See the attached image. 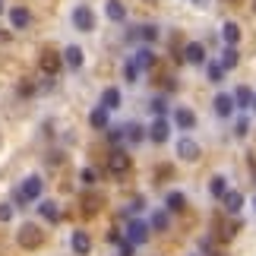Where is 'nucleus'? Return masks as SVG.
Masks as SVG:
<instances>
[{
    "label": "nucleus",
    "instance_id": "obj_1",
    "mask_svg": "<svg viewBox=\"0 0 256 256\" xmlns=\"http://www.w3.org/2000/svg\"><path fill=\"white\" fill-rule=\"evenodd\" d=\"M42 186H44V180L38 174H28L22 184H19V190L13 193V202H16V209H22V206H28V202H35V200H42Z\"/></svg>",
    "mask_w": 256,
    "mask_h": 256
},
{
    "label": "nucleus",
    "instance_id": "obj_2",
    "mask_svg": "<svg viewBox=\"0 0 256 256\" xmlns=\"http://www.w3.org/2000/svg\"><path fill=\"white\" fill-rule=\"evenodd\" d=\"M16 244H19L22 250H38V247L44 244V231L38 228V224H32V222H26L22 228L16 231Z\"/></svg>",
    "mask_w": 256,
    "mask_h": 256
},
{
    "label": "nucleus",
    "instance_id": "obj_3",
    "mask_svg": "<svg viewBox=\"0 0 256 256\" xmlns=\"http://www.w3.org/2000/svg\"><path fill=\"white\" fill-rule=\"evenodd\" d=\"M130 171H133V158L124 149H114L111 155H108V174L111 177L124 180V177H130Z\"/></svg>",
    "mask_w": 256,
    "mask_h": 256
},
{
    "label": "nucleus",
    "instance_id": "obj_4",
    "mask_svg": "<svg viewBox=\"0 0 256 256\" xmlns=\"http://www.w3.org/2000/svg\"><path fill=\"white\" fill-rule=\"evenodd\" d=\"M200 155H202V149L193 136H180L177 140V158L180 162H200Z\"/></svg>",
    "mask_w": 256,
    "mask_h": 256
},
{
    "label": "nucleus",
    "instance_id": "obj_5",
    "mask_svg": "<svg viewBox=\"0 0 256 256\" xmlns=\"http://www.w3.org/2000/svg\"><path fill=\"white\" fill-rule=\"evenodd\" d=\"M149 234H152V228H149V222H142V218H133L130 224H126V240H130L133 247L146 244V240H149Z\"/></svg>",
    "mask_w": 256,
    "mask_h": 256
},
{
    "label": "nucleus",
    "instance_id": "obj_6",
    "mask_svg": "<svg viewBox=\"0 0 256 256\" xmlns=\"http://www.w3.org/2000/svg\"><path fill=\"white\" fill-rule=\"evenodd\" d=\"M64 66V54L57 51H42V57H38V70H42L44 76H57Z\"/></svg>",
    "mask_w": 256,
    "mask_h": 256
},
{
    "label": "nucleus",
    "instance_id": "obj_7",
    "mask_svg": "<svg viewBox=\"0 0 256 256\" xmlns=\"http://www.w3.org/2000/svg\"><path fill=\"white\" fill-rule=\"evenodd\" d=\"M73 26L80 28V32H92L95 28V13H92V6H86V4H80L73 10Z\"/></svg>",
    "mask_w": 256,
    "mask_h": 256
},
{
    "label": "nucleus",
    "instance_id": "obj_8",
    "mask_svg": "<svg viewBox=\"0 0 256 256\" xmlns=\"http://www.w3.org/2000/svg\"><path fill=\"white\" fill-rule=\"evenodd\" d=\"M146 136H149L152 142H158V146H162V142H168V136H171V124H168V117H155Z\"/></svg>",
    "mask_w": 256,
    "mask_h": 256
},
{
    "label": "nucleus",
    "instance_id": "obj_9",
    "mask_svg": "<svg viewBox=\"0 0 256 256\" xmlns=\"http://www.w3.org/2000/svg\"><path fill=\"white\" fill-rule=\"evenodd\" d=\"M130 60H133L136 66H140V73H142V70H152V66H155V51H152L149 44H140V48L133 51Z\"/></svg>",
    "mask_w": 256,
    "mask_h": 256
},
{
    "label": "nucleus",
    "instance_id": "obj_10",
    "mask_svg": "<svg viewBox=\"0 0 256 256\" xmlns=\"http://www.w3.org/2000/svg\"><path fill=\"white\" fill-rule=\"evenodd\" d=\"M70 247H73L76 256H88V253H92V238H88V231H73Z\"/></svg>",
    "mask_w": 256,
    "mask_h": 256
},
{
    "label": "nucleus",
    "instance_id": "obj_11",
    "mask_svg": "<svg viewBox=\"0 0 256 256\" xmlns=\"http://www.w3.org/2000/svg\"><path fill=\"white\" fill-rule=\"evenodd\" d=\"M184 57H186V64H193V66H206L209 60H206V48L200 42H190L184 48Z\"/></svg>",
    "mask_w": 256,
    "mask_h": 256
},
{
    "label": "nucleus",
    "instance_id": "obj_12",
    "mask_svg": "<svg viewBox=\"0 0 256 256\" xmlns=\"http://www.w3.org/2000/svg\"><path fill=\"white\" fill-rule=\"evenodd\" d=\"M38 212H42V218H44V222H51V224H57V222L64 218L60 206H57L54 200H42V202H38Z\"/></svg>",
    "mask_w": 256,
    "mask_h": 256
},
{
    "label": "nucleus",
    "instance_id": "obj_13",
    "mask_svg": "<svg viewBox=\"0 0 256 256\" xmlns=\"http://www.w3.org/2000/svg\"><path fill=\"white\" fill-rule=\"evenodd\" d=\"M120 102H124V95H120V88H117V86H108L104 92H102V108H104V111H117Z\"/></svg>",
    "mask_w": 256,
    "mask_h": 256
},
{
    "label": "nucleus",
    "instance_id": "obj_14",
    "mask_svg": "<svg viewBox=\"0 0 256 256\" xmlns=\"http://www.w3.org/2000/svg\"><path fill=\"white\" fill-rule=\"evenodd\" d=\"M10 26L13 28H28L32 26V13H28L26 6H13L10 10Z\"/></svg>",
    "mask_w": 256,
    "mask_h": 256
},
{
    "label": "nucleus",
    "instance_id": "obj_15",
    "mask_svg": "<svg viewBox=\"0 0 256 256\" xmlns=\"http://www.w3.org/2000/svg\"><path fill=\"white\" fill-rule=\"evenodd\" d=\"M212 111L218 117H231L234 114V98L231 95H215L212 98Z\"/></svg>",
    "mask_w": 256,
    "mask_h": 256
},
{
    "label": "nucleus",
    "instance_id": "obj_16",
    "mask_svg": "<svg viewBox=\"0 0 256 256\" xmlns=\"http://www.w3.org/2000/svg\"><path fill=\"white\" fill-rule=\"evenodd\" d=\"M222 206H224V212L238 215V212L244 209V193H238V190H228V193L222 196Z\"/></svg>",
    "mask_w": 256,
    "mask_h": 256
},
{
    "label": "nucleus",
    "instance_id": "obj_17",
    "mask_svg": "<svg viewBox=\"0 0 256 256\" xmlns=\"http://www.w3.org/2000/svg\"><path fill=\"white\" fill-rule=\"evenodd\" d=\"M174 124H177V130H193V126H196V114L190 111V108H177V111H174Z\"/></svg>",
    "mask_w": 256,
    "mask_h": 256
},
{
    "label": "nucleus",
    "instance_id": "obj_18",
    "mask_svg": "<svg viewBox=\"0 0 256 256\" xmlns=\"http://www.w3.org/2000/svg\"><path fill=\"white\" fill-rule=\"evenodd\" d=\"M222 38H224V44H228V48H238L240 44V26L228 19V22L222 26Z\"/></svg>",
    "mask_w": 256,
    "mask_h": 256
},
{
    "label": "nucleus",
    "instance_id": "obj_19",
    "mask_svg": "<svg viewBox=\"0 0 256 256\" xmlns=\"http://www.w3.org/2000/svg\"><path fill=\"white\" fill-rule=\"evenodd\" d=\"M231 98H234V108H240V111H244V108H253V98L256 95H253L250 86H238V92H234Z\"/></svg>",
    "mask_w": 256,
    "mask_h": 256
},
{
    "label": "nucleus",
    "instance_id": "obj_20",
    "mask_svg": "<svg viewBox=\"0 0 256 256\" xmlns=\"http://www.w3.org/2000/svg\"><path fill=\"white\" fill-rule=\"evenodd\" d=\"M82 60H86V57H82V48L70 44V48L64 51V64L70 66V70H80V66H82Z\"/></svg>",
    "mask_w": 256,
    "mask_h": 256
},
{
    "label": "nucleus",
    "instance_id": "obj_21",
    "mask_svg": "<svg viewBox=\"0 0 256 256\" xmlns=\"http://www.w3.org/2000/svg\"><path fill=\"white\" fill-rule=\"evenodd\" d=\"M104 13H108L111 22H124V19H126V6L120 4V0H108V4H104Z\"/></svg>",
    "mask_w": 256,
    "mask_h": 256
},
{
    "label": "nucleus",
    "instance_id": "obj_22",
    "mask_svg": "<svg viewBox=\"0 0 256 256\" xmlns=\"http://www.w3.org/2000/svg\"><path fill=\"white\" fill-rule=\"evenodd\" d=\"M209 193L215 196V200H222V196L228 193V177H224V174H215L212 180H209Z\"/></svg>",
    "mask_w": 256,
    "mask_h": 256
},
{
    "label": "nucleus",
    "instance_id": "obj_23",
    "mask_svg": "<svg viewBox=\"0 0 256 256\" xmlns=\"http://www.w3.org/2000/svg\"><path fill=\"white\" fill-rule=\"evenodd\" d=\"M238 64H240L238 48H228V44H224V51H222V66H224V70H234Z\"/></svg>",
    "mask_w": 256,
    "mask_h": 256
},
{
    "label": "nucleus",
    "instance_id": "obj_24",
    "mask_svg": "<svg viewBox=\"0 0 256 256\" xmlns=\"http://www.w3.org/2000/svg\"><path fill=\"white\" fill-rule=\"evenodd\" d=\"M88 124H92V126H95V130H108V111H104V108H102V104H98V108H95V111H92V114H88Z\"/></svg>",
    "mask_w": 256,
    "mask_h": 256
},
{
    "label": "nucleus",
    "instance_id": "obj_25",
    "mask_svg": "<svg viewBox=\"0 0 256 256\" xmlns=\"http://www.w3.org/2000/svg\"><path fill=\"white\" fill-rule=\"evenodd\" d=\"M224 73H228V70H224L218 60H209V64H206V76H209V82H222Z\"/></svg>",
    "mask_w": 256,
    "mask_h": 256
},
{
    "label": "nucleus",
    "instance_id": "obj_26",
    "mask_svg": "<svg viewBox=\"0 0 256 256\" xmlns=\"http://www.w3.org/2000/svg\"><path fill=\"white\" fill-rule=\"evenodd\" d=\"M164 206H168L171 212H184V209H186V196L174 190V193H168V200H164Z\"/></svg>",
    "mask_w": 256,
    "mask_h": 256
},
{
    "label": "nucleus",
    "instance_id": "obj_27",
    "mask_svg": "<svg viewBox=\"0 0 256 256\" xmlns=\"http://www.w3.org/2000/svg\"><path fill=\"white\" fill-rule=\"evenodd\" d=\"M124 140H130V142H142V140H146V126H140V124L124 126Z\"/></svg>",
    "mask_w": 256,
    "mask_h": 256
},
{
    "label": "nucleus",
    "instance_id": "obj_28",
    "mask_svg": "<svg viewBox=\"0 0 256 256\" xmlns=\"http://www.w3.org/2000/svg\"><path fill=\"white\" fill-rule=\"evenodd\" d=\"M136 38H140V42H146V44H152L155 38H158V26H140Z\"/></svg>",
    "mask_w": 256,
    "mask_h": 256
},
{
    "label": "nucleus",
    "instance_id": "obj_29",
    "mask_svg": "<svg viewBox=\"0 0 256 256\" xmlns=\"http://www.w3.org/2000/svg\"><path fill=\"white\" fill-rule=\"evenodd\" d=\"M149 228L152 231H164V228H168V212H155L152 222H149Z\"/></svg>",
    "mask_w": 256,
    "mask_h": 256
},
{
    "label": "nucleus",
    "instance_id": "obj_30",
    "mask_svg": "<svg viewBox=\"0 0 256 256\" xmlns=\"http://www.w3.org/2000/svg\"><path fill=\"white\" fill-rule=\"evenodd\" d=\"M124 80H126V82H136V80H140V66H136L133 60L124 64Z\"/></svg>",
    "mask_w": 256,
    "mask_h": 256
},
{
    "label": "nucleus",
    "instance_id": "obj_31",
    "mask_svg": "<svg viewBox=\"0 0 256 256\" xmlns=\"http://www.w3.org/2000/svg\"><path fill=\"white\" fill-rule=\"evenodd\" d=\"M152 111H155V117H168V102L158 95V98H152Z\"/></svg>",
    "mask_w": 256,
    "mask_h": 256
},
{
    "label": "nucleus",
    "instance_id": "obj_32",
    "mask_svg": "<svg viewBox=\"0 0 256 256\" xmlns=\"http://www.w3.org/2000/svg\"><path fill=\"white\" fill-rule=\"evenodd\" d=\"M80 180H82L86 186H92V184L98 180V174H95V168H82V171H80Z\"/></svg>",
    "mask_w": 256,
    "mask_h": 256
},
{
    "label": "nucleus",
    "instance_id": "obj_33",
    "mask_svg": "<svg viewBox=\"0 0 256 256\" xmlns=\"http://www.w3.org/2000/svg\"><path fill=\"white\" fill-rule=\"evenodd\" d=\"M13 212H16L13 202H0V222H10V218H13Z\"/></svg>",
    "mask_w": 256,
    "mask_h": 256
},
{
    "label": "nucleus",
    "instance_id": "obj_34",
    "mask_svg": "<svg viewBox=\"0 0 256 256\" xmlns=\"http://www.w3.org/2000/svg\"><path fill=\"white\" fill-rule=\"evenodd\" d=\"M247 133H250V120H247V117H240V120L234 124V136H247Z\"/></svg>",
    "mask_w": 256,
    "mask_h": 256
},
{
    "label": "nucleus",
    "instance_id": "obj_35",
    "mask_svg": "<svg viewBox=\"0 0 256 256\" xmlns=\"http://www.w3.org/2000/svg\"><path fill=\"white\" fill-rule=\"evenodd\" d=\"M117 247H120V256H133V244L126 240V238H124L120 244H117Z\"/></svg>",
    "mask_w": 256,
    "mask_h": 256
},
{
    "label": "nucleus",
    "instance_id": "obj_36",
    "mask_svg": "<svg viewBox=\"0 0 256 256\" xmlns=\"http://www.w3.org/2000/svg\"><path fill=\"white\" fill-rule=\"evenodd\" d=\"M108 130H111V126H108ZM108 136H111V142H120V140H124V130H120V126H117V130H111Z\"/></svg>",
    "mask_w": 256,
    "mask_h": 256
},
{
    "label": "nucleus",
    "instance_id": "obj_37",
    "mask_svg": "<svg viewBox=\"0 0 256 256\" xmlns=\"http://www.w3.org/2000/svg\"><path fill=\"white\" fill-rule=\"evenodd\" d=\"M193 4H196V6H206V4H209V0H193Z\"/></svg>",
    "mask_w": 256,
    "mask_h": 256
},
{
    "label": "nucleus",
    "instance_id": "obj_38",
    "mask_svg": "<svg viewBox=\"0 0 256 256\" xmlns=\"http://www.w3.org/2000/svg\"><path fill=\"white\" fill-rule=\"evenodd\" d=\"M212 256H228V253H218V250H215V253H212Z\"/></svg>",
    "mask_w": 256,
    "mask_h": 256
},
{
    "label": "nucleus",
    "instance_id": "obj_39",
    "mask_svg": "<svg viewBox=\"0 0 256 256\" xmlns=\"http://www.w3.org/2000/svg\"><path fill=\"white\" fill-rule=\"evenodd\" d=\"M250 206H253V212H256V196H253V202H250Z\"/></svg>",
    "mask_w": 256,
    "mask_h": 256
},
{
    "label": "nucleus",
    "instance_id": "obj_40",
    "mask_svg": "<svg viewBox=\"0 0 256 256\" xmlns=\"http://www.w3.org/2000/svg\"><path fill=\"white\" fill-rule=\"evenodd\" d=\"M0 13H4V0H0Z\"/></svg>",
    "mask_w": 256,
    "mask_h": 256
},
{
    "label": "nucleus",
    "instance_id": "obj_41",
    "mask_svg": "<svg viewBox=\"0 0 256 256\" xmlns=\"http://www.w3.org/2000/svg\"><path fill=\"white\" fill-rule=\"evenodd\" d=\"M146 4H158V0H146Z\"/></svg>",
    "mask_w": 256,
    "mask_h": 256
},
{
    "label": "nucleus",
    "instance_id": "obj_42",
    "mask_svg": "<svg viewBox=\"0 0 256 256\" xmlns=\"http://www.w3.org/2000/svg\"><path fill=\"white\" fill-rule=\"evenodd\" d=\"M253 111H256V98H253Z\"/></svg>",
    "mask_w": 256,
    "mask_h": 256
},
{
    "label": "nucleus",
    "instance_id": "obj_43",
    "mask_svg": "<svg viewBox=\"0 0 256 256\" xmlns=\"http://www.w3.org/2000/svg\"><path fill=\"white\" fill-rule=\"evenodd\" d=\"M253 10H256V6H253Z\"/></svg>",
    "mask_w": 256,
    "mask_h": 256
}]
</instances>
